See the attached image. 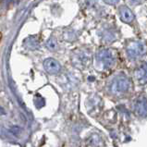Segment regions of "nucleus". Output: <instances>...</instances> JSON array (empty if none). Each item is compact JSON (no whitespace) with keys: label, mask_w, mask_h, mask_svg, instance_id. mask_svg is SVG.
I'll use <instances>...</instances> for the list:
<instances>
[{"label":"nucleus","mask_w":147,"mask_h":147,"mask_svg":"<svg viewBox=\"0 0 147 147\" xmlns=\"http://www.w3.org/2000/svg\"><path fill=\"white\" fill-rule=\"evenodd\" d=\"M127 53L131 58H137L147 53V45L144 42H132L127 47Z\"/></svg>","instance_id":"obj_1"},{"label":"nucleus","mask_w":147,"mask_h":147,"mask_svg":"<svg viewBox=\"0 0 147 147\" xmlns=\"http://www.w3.org/2000/svg\"><path fill=\"white\" fill-rule=\"evenodd\" d=\"M131 87V82L126 77H119L113 82L111 85V92L113 94H120L128 92Z\"/></svg>","instance_id":"obj_2"},{"label":"nucleus","mask_w":147,"mask_h":147,"mask_svg":"<svg viewBox=\"0 0 147 147\" xmlns=\"http://www.w3.org/2000/svg\"><path fill=\"white\" fill-rule=\"evenodd\" d=\"M44 68L49 74H57L60 71V64L54 58H47L44 61Z\"/></svg>","instance_id":"obj_3"},{"label":"nucleus","mask_w":147,"mask_h":147,"mask_svg":"<svg viewBox=\"0 0 147 147\" xmlns=\"http://www.w3.org/2000/svg\"><path fill=\"white\" fill-rule=\"evenodd\" d=\"M134 110L136 114L142 117H147V99L141 97L134 104Z\"/></svg>","instance_id":"obj_4"},{"label":"nucleus","mask_w":147,"mask_h":147,"mask_svg":"<svg viewBox=\"0 0 147 147\" xmlns=\"http://www.w3.org/2000/svg\"><path fill=\"white\" fill-rule=\"evenodd\" d=\"M99 59L102 62L104 67H106V68L111 67L115 62L114 57H113L112 54L109 50H102L99 53Z\"/></svg>","instance_id":"obj_5"},{"label":"nucleus","mask_w":147,"mask_h":147,"mask_svg":"<svg viewBox=\"0 0 147 147\" xmlns=\"http://www.w3.org/2000/svg\"><path fill=\"white\" fill-rule=\"evenodd\" d=\"M119 12H120V18L124 22L126 23L132 22V20H134V15L132 14L131 10L129 9L128 7H126V6L121 7Z\"/></svg>","instance_id":"obj_6"},{"label":"nucleus","mask_w":147,"mask_h":147,"mask_svg":"<svg viewBox=\"0 0 147 147\" xmlns=\"http://www.w3.org/2000/svg\"><path fill=\"white\" fill-rule=\"evenodd\" d=\"M136 78L141 83L147 82V63L142 64L136 70Z\"/></svg>","instance_id":"obj_7"},{"label":"nucleus","mask_w":147,"mask_h":147,"mask_svg":"<svg viewBox=\"0 0 147 147\" xmlns=\"http://www.w3.org/2000/svg\"><path fill=\"white\" fill-rule=\"evenodd\" d=\"M34 104L37 108H40L45 106V100H44V98H42L40 95H37L34 99Z\"/></svg>","instance_id":"obj_8"},{"label":"nucleus","mask_w":147,"mask_h":147,"mask_svg":"<svg viewBox=\"0 0 147 147\" xmlns=\"http://www.w3.org/2000/svg\"><path fill=\"white\" fill-rule=\"evenodd\" d=\"M47 47L49 49L55 50V49H56V47H57V43L54 41V39H53V38H51V39H49V40L47 41Z\"/></svg>","instance_id":"obj_9"},{"label":"nucleus","mask_w":147,"mask_h":147,"mask_svg":"<svg viewBox=\"0 0 147 147\" xmlns=\"http://www.w3.org/2000/svg\"><path fill=\"white\" fill-rule=\"evenodd\" d=\"M129 2H131V4H132V5H140V4L142 2V0H129Z\"/></svg>","instance_id":"obj_10"},{"label":"nucleus","mask_w":147,"mask_h":147,"mask_svg":"<svg viewBox=\"0 0 147 147\" xmlns=\"http://www.w3.org/2000/svg\"><path fill=\"white\" fill-rule=\"evenodd\" d=\"M105 1L108 4H111V5H115V4L119 2V0H105Z\"/></svg>","instance_id":"obj_11"},{"label":"nucleus","mask_w":147,"mask_h":147,"mask_svg":"<svg viewBox=\"0 0 147 147\" xmlns=\"http://www.w3.org/2000/svg\"><path fill=\"white\" fill-rule=\"evenodd\" d=\"M1 37H2V35H1V33H0V40H1Z\"/></svg>","instance_id":"obj_12"}]
</instances>
